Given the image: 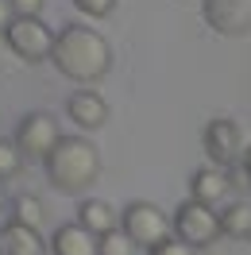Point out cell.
<instances>
[{"mask_svg":"<svg viewBox=\"0 0 251 255\" xmlns=\"http://www.w3.org/2000/svg\"><path fill=\"white\" fill-rule=\"evenodd\" d=\"M50 62L62 78L78 81V85H97L112 70V47L101 31L85 27V23H70L54 35Z\"/></svg>","mask_w":251,"mask_h":255,"instance_id":"obj_1","label":"cell"},{"mask_svg":"<svg viewBox=\"0 0 251 255\" xmlns=\"http://www.w3.org/2000/svg\"><path fill=\"white\" fill-rule=\"evenodd\" d=\"M50 186L62 193L89 190L101 178V151H97L85 135H62V143L50 151V159L43 162Z\"/></svg>","mask_w":251,"mask_h":255,"instance_id":"obj_2","label":"cell"},{"mask_svg":"<svg viewBox=\"0 0 251 255\" xmlns=\"http://www.w3.org/2000/svg\"><path fill=\"white\" fill-rule=\"evenodd\" d=\"M120 228H124L139 248L151 252L155 244H162V240L174 236V217H166L155 201H131V205L120 213Z\"/></svg>","mask_w":251,"mask_h":255,"instance_id":"obj_3","label":"cell"},{"mask_svg":"<svg viewBox=\"0 0 251 255\" xmlns=\"http://www.w3.org/2000/svg\"><path fill=\"white\" fill-rule=\"evenodd\" d=\"M205 155L217 162V166H232V162H244V151H248L251 135L248 128L240 124L236 116H213L205 124Z\"/></svg>","mask_w":251,"mask_h":255,"instance_id":"obj_4","label":"cell"},{"mask_svg":"<svg viewBox=\"0 0 251 255\" xmlns=\"http://www.w3.org/2000/svg\"><path fill=\"white\" fill-rule=\"evenodd\" d=\"M174 236L186 240L189 248H209L220 236V209L186 197L178 205V213H174Z\"/></svg>","mask_w":251,"mask_h":255,"instance_id":"obj_5","label":"cell"},{"mask_svg":"<svg viewBox=\"0 0 251 255\" xmlns=\"http://www.w3.org/2000/svg\"><path fill=\"white\" fill-rule=\"evenodd\" d=\"M54 35L58 31H50L47 23H43V16H16L8 23V31H4V43L23 62H39V58H50Z\"/></svg>","mask_w":251,"mask_h":255,"instance_id":"obj_6","label":"cell"},{"mask_svg":"<svg viewBox=\"0 0 251 255\" xmlns=\"http://www.w3.org/2000/svg\"><path fill=\"white\" fill-rule=\"evenodd\" d=\"M12 139L19 143V151H23L27 159L47 162L50 151L62 143V128H58V120H54L50 112L35 109V112H27V116L16 124V135H12Z\"/></svg>","mask_w":251,"mask_h":255,"instance_id":"obj_7","label":"cell"},{"mask_svg":"<svg viewBox=\"0 0 251 255\" xmlns=\"http://www.w3.org/2000/svg\"><path fill=\"white\" fill-rule=\"evenodd\" d=\"M201 16L224 39L251 35V0H201Z\"/></svg>","mask_w":251,"mask_h":255,"instance_id":"obj_8","label":"cell"},{"mask_svg":"<svg viewBox=\"0 0 251 255\" xmlns=\"http://www.w3.org/2000/svg\"><path fill=\"white\" fill-rule=\"evenodd\" d=\"M66 116L78 128H85V131H97V128L109 124V101L97 93L93 85H81V89H74L66 97Z\"/></svg>","mask_w":251,"mask_h":255,"instance_id":"obj_9","label":"cell"},{"mask_svg":"<svg viewBox=\"0 0 251 255\" xmlns=\"http://www.w3.org/2000/svg\"><path fill=\"white\" fill-rule=\"evenodd\" d=\"M228 193H232V174H228V166H201V170H193L189 178V197L193 201H205V205H224L228 201Z\"/></svg>","mask_w":251,"mask_h":255,"instance_id":"obj_10","label":"cell"},{"mask_svg":"<svg viewBox=\"0 0 251 255\" xmlns=\"http://www.w3.org/2000/svg\"><path fill=\"white\" fill-rule=\"evenodd\" d=\"M0 255H50V244L39 228H27L19 221L0 224Z\"/></svg>","mask_w":251,"mask_h":255,"instance_id":"obj_11","label":"cell"},{"mask_svg":"<svg viewBox=\"0 0 251 255\" xmlns=\"http://www.w3.org/2000/svg\"><path fill=\"white\" fill-rule=\"evenodd\" d=\"M50 255H101V240L78 221L58 224L50 236Z\"/></svg>","mask_w":251,"mask_h":255,"instance_id":"obj_12","label":"cell"},{"mask_svg":"<svg viewBox=\"0 0 251 255\" xmlns=\"http://www.w3.org/2000/svg\"><path fill=\"white\" fill-rule=\"evenodd\" d=\"M78 224H85L93 236H105L112 228H120V213H116V205L105 201V197H85L78 205Z\"/></svg>","mask_w":251,"mask_h":255,"instance_id":"obj_13","label":"cell"},{"mask_svg":"<svg viewBox=\"0 0 251 255\" xmlns=\"http://www.w3.org/2000/svg\"><path fill=\"white\" fill-rule=\"evenodd\" d=\"M220 236L251 240V201L248 197L224 201V209H220Z\"/></svg>","mask_w":251,"mask_h":255,"instance_id":"obj_14","label":"cell"},{"mask_svg":"<svg viewBox=\"0 0 251 255\" xmlns=\"http://www.w3.org/2000/svg\"><path fill=\"white\" fill-rule=\"evenodd\" d=\"M12 221L43 232V224H47V205H43L35 193H19V197H12Z\"/></svg>","mask_w":251,"mask_h":255,"instance_id":"obj_15","label":"cell"},{"mask_svg":"<svg viewBox=\"0 0 251 255\" xmlns=\"http://www.w3.org/2000/svg\"><path fill=\"white\" fill-rule=\"evenodd\" d=\"M23 166H27V155L19 151V143H16V139H4V135H0V178L8 182V178H16Z\"/></svg>","mask_w":251,"mask_h":255,"instance_id":"obj_16","label":"cell"},{"mask_svg":"<svg viewBox=\"0 0 251 255\" xmlns=\"http://www.w3.org/2000/svg\"><path fill=\"white\" fill-rule=\"evenodd\" d=\"M97 240H101V255H135V248H139L124 228H112V232H105Z\"/></svg>","mask_w":251,"mask_h":255,"instance_id":"obj_17","label":"cell"},{"mask_svg":"<svg viewBox=\"0 0 251 255\" xmlns=\"http://www.w3.org/2000/svg\"><path fill=\"white\" fill-rule=\"evenodd\" d=\"M147 255H197V248H189L186 240H178V236H170V240H162V244H155Z\"/></svg>","mask_w":251,"mask_h":255,"instance_id":"obj_18","label":"cell"},{"mask_svg":"<svg viewBox=\"0 0 251 255\" xmlns=\"http://www.w3.org/2000/svg\"><path fill=\"white\" fill-rule=\"evenodd\" d=\"M74 8L85 12V16H93V19H101V16H109L112 8H116V0H74Z\"/></svg>","mask_w":251,"mask_h":255,"instance_id":"obj_19","label":"cell"},{"mask_svg":"<svg viewBox=\"0 0 251 255\" xmlns=\"http://www.w3.org/2000/svg\"><path fill=\"white\" fill-rule=\"evenodd\" d=\"M43 4L47 0H8L12 16H43Z\"/></svg>","mask_w":251,"mask_h":255,"instance_id":"obj_20","label":"cell"},{"mask_svg":"<svg viewBox=\"0 0 251 255\" xmlns=\"http://www.w3.org/2000/svg\"><path fill=\"white\" fill-rule=\"evenodd\" d=\"M12 19H16V16H12V8H8V0H0V35L8 31V23H12Z\"/></svg>","mask_w":251,"mask_h":255,"instance_id":"obj_21","label":"cell"},{"mask_svg":"<svg viewBox=\"0 0 251 255\" xmlns=\"http://www.w3.org/2000/svg\"><path fill=\"white\" fill-rule=\"evenodd\" d=\"M240 166H244V174H248V182H251V143H248V151H244V162H240Z\"/></svg>","mask_w":251,"mask_h":255,"instance_id":"obj_22","label":"cell"},{"mask_svg":"<svg viewBox=\"0 0 251 255\" xmlns=\"http://www.w3.org/2000/svg\"><path fill=\"white\" fill-rule=\"evenodd\" d=\"M0 209H4V178H0Z\"/></svg>","mask_w":251,"mask_h":255,"instance_id":"obj_23","label":"cell"}]
</instances>
